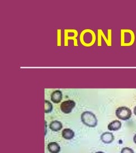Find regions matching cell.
Wrapping results in <instances>:
<instances>
[{
	"label": "cell",
	"mask_w": 136,
	"mask_h": 153,
	"mask_svg": "<svg viewBox=\"0 0 136 153\" xmlns=\"http://www.w3.org/2000/svg\"><path fill=\"white\" fill-rule=\"evenodd\" d=\"M50 98L54 103H59L62 99V93L61 90H55L52 93Z\"/></svg>",
	"instance_id": "8"
},
{
	"label": "cell",
	"mask_w": 136,
	"mask_h": 153,
	"mask_svg": "<svg viewBox=\"0 0 136 153\" xmlns=\"http://www.w3.org/2000/svg\"><path fill=\"white\" fill-rule=\"evenodd\" d=\"M78 36V33L76 29H64V45L66 47L68 45L69 40L73 41L74 46H78L77 37Z\"/></svg>",
	"instance_id": "4"
},
{
	"label": "cell",
	"mask_w": 136,
	"mask_h": 153,
	"mask_svg": "<svg viewBox=\"0 0 136 153\" xmlns=\"http://www.w3.org/2000/svg\"><path fill=\"white\" fill-rule=\"evenodd\" d=\"M53 109V105L50 101L45 100V104H44V111L45 113H49L52 111Z\"/></svg>",
	"instance_id": "14"
},
{
	"label": "cell",
	"mask_w": 136,
	"mask_h": 153,
	"mask_svg": "<svg viewBox=\"0 0 136 153\" xmlns=\"http://www.w3.org/2000/svg\"><path fill=\"white\" fill-rule=\"evenodd\" d=\"M96 36L94 30L86 29L82 30L80 35V41L82 45L86 47H90L95 43Z\"/></svg>",
	"instance_id": "1"
},
{
	"label": "cell",
	"mask_w": 136,
	"mask_h": 153,
	"mask_svg": "<svg viewBox=\"0 0 136 153\" xmlns=\"http://www.w3.org/2000/svg\"><path fill=\"white\" fill-rule=\"evenodd\" d=\"M63 127L62 124L61 122L58 121H53L52 122L50 125V130L55 132L59 131Z\"/></svg>",
	"instance_id": "12"
},
{
	"label": "cell",
	"mask_w": 136,
	"mask_h": 153,
	"mask_svg": "<svg viewBox=\"0 0 136 153\" xmlns=\"http://www.w3.org/2000/svg\"><path fill=\"white\" fill-rule=\"evenodd\" d=\"M76 103L72 100H68L63 102L60 106L61 110L64 114H69L72 111L73 109L75 107Z\"/></svg>",
	"instance_id": "7"
},
{
	"label": "cell",
	"mask_w": 136,
	"mask_h": 153,
	"mask_svg": "<svg viewBox=\"0 0 136 153\" xmlns=\"http://www.w3.org/2000/svg\"><path fill=\"white\" fill-rule=\"evenodd\" d=\"M102 38L104 39L107 46L111 47L112 45V30L111 29H108V37H106L102 29H98V46L99 47L102 45Z\"/></svg>",
	"instance_id": "5"
},
{
	"label": "cell",
	"mask_w": 136,
	"mask_h": 153,
	"mask_svg": "<svg viewBox=\"0 0 136 153\" xmlns=\"http://www.w3.org/2000/svg\"><path fill=\"white\" fill-rule=\"evenodd\" d=\"M101 140L105 144H110L113 141L114 136L112 133L106 132L101 136Z\"/></svg>",
	"instance_id": "9"
},
{
	"label": "cell",
	"mask_w": 136,
	"mask_h": 153,
	"mask_svg": "<svg viewBox=\"0 0 136 153\" xmlns=\"http://www.w3.org/2000/svg\"><path fill=\"white\" fill-rule=\"evenodd\" d=\"M133 141H134L135 143L136 144V134L133 137Z\"/></svg>",
	"instance_id": "17"
},
{
	"label": "cell",
	"mask_w": 136,
	"mask_h": 153,
	"mask_svg": "<svg viewBox=\"0 0 136 153\" xmlns=\"http://www.w3.org/2000/svg\"><path fill=\"white\" fill-rule=\"evenodd\" d=\"M121 153H135L134 151L132 149L129 148H124L122 149L121 150Z\"/></svg>",
	"instance_id": "16"
},
{
	"label": "cell",
	"mask_w": 136,
	"mask_h": 153,
	"mask_svg": "<svg viewBox=\"0 0 136 153\" xmlns=\"http://www.w3.org/2000/svg\"><path fill=\"white\" fill-rule=\"evenodd\" d=\"M131 110L126 107H120L115 111V115L119 119L126 121L129 120L132 116Z\"/></svg>",
	"instance_id": "6"
},
{
	"label": "cell",
	"mask_w": 136,
	"mask_h": 153,
	"mask_svg": "<svg viewBox=\"0 0 136 153\" xmlns=\"http://www.w3.org/2000/svg\"><path fill=\"white\" fill-rule=\"evenodd\" d=\"M81 118L82 123L89 127H95L98 125V119L95 115L89 111L82 113Z\"/></svg>",
	"instance_id": "3"
},
{
	"label": "cell",
	"mask_w": 136,
	"mask_h": 153,
	"mask_svg": "<svg viewBox=\"0 0 136 153\" xmlns=\"http://www.w3.org/2000/svg\"><path fill=\"white\" fill-rule=\"evenodd\" d=\"M61 29H58L57 30V45L58 47L61 46V42H62V39H61Z\"/></svg>",
	"instance_id": "15"
},
{
	"label": "cell",
	"mask_w": 136,
	"mask_h": 153,
	"mask_svg": "<svg viewBox=\"0 0 136 153\" xmlns=\"http://www.w3.org/2000/svg\"><path fill=\"white\" fill-rule=\"evenodd\" d=\"M62 135L64 139L66 140H71L74 137L75 132L71 129L65 128L62 131Z\"/></svg>",
	"instance_id": "13"
},
{
	"label": "cell",
	"mask_w": 136,
	"mask_h": 153,
	"mask_svg": "<svg viewBox=\"0 0 136 153\" xmlns=\"http://www.w3.org/2000/svg\"><path fill=\"white\" fill-rule=\"evenodd\" d=\"M96 153H104V152H96Z\"/></svg>",
	"instance_id": "19"
},
{
	"label": "cell",
	"mask_w": 136,
	"mask_h": 153,
	"mask_svg": "<svg viewBox=\"0 0 136 153\" xmlns=\"http://www.w3.org/2000/svg\"><path fill=\"white\" fill-rule=\"evenodd\" d=\"M122 127V123L121 122L118 120H115L111 122L108 126V128L109 131H116L119 130Z\"/></svg>",
	"instance_id": "10"
},
{
	"label": "cell",
	"mask_w": 136,
	"mask_h": 153,
	"mask_svg": "<svg viewBox=\"0 0 136 153\" xmlns=\"http://www.w3.org/2000/svg\"><path fill=\"white\" fill-rule=\"evenodd\" d=\"M133 112H134V114H135L136 116V106L134 108V110H133Z\"/></svg>",
	"instance_id": "18"
},
{
	"label": "cell",
	"mask_w": 136,
	"mask_h": 153,
	"mask_svg": "<svg viewBox=\"0 0 136 153\" xmlns=\"http://www.w3.org/2000/svg\"><path fill=\"white\" fill-rule=\"evenodd\" d=\"M48 149L51 153H58L61 150V148L57 143L52 142L48 145Z\"/></svg>",
	"instance_id": "11"
},
{
	"label": "cell",
	"mask_w": 136,
	"mask_h": 153,
	"mask_svg": "<svg viewBox=\"0 0 136 153\" xmlns=\"http://www.w3.org/2000/svg\"><path fill=\"white\" fill-rule=\"evenodd\" d=\"M135 34L131 29H122L120 30V45L130 47L135 43Z\"/></svg>",
	"instance_id": "2"
}]
</instances>
